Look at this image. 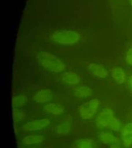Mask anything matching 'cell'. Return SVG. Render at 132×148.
I'll list each match as a JSON object with an SVG mask.
<instances>
[{
    "label": "cell",
    "instance_id": "obj_1",
    "mask_svg": "<svg viewBox=\"0 0 132 148\" xmlns=\"http://www.w3.org/2000/svg\"><path fill=\"white\" fill-rule=\"evenodd\" d=\"M38 62L44 69L51 73H63L66 69V65L60 58L49 52H40L37 55Z\"/></svg>",
    "mask_w": 132,
    "mask_h": 148
},
{
    "label": "cell",
    "instance_id": "obj_2",
    "mask_svg": "<svg viewBox=\"0 0 132 148\" xmlns=\"http://www.w3.org/2000/svg\"><path fill=\"white\" fill-rule=\"evenodd\" d=\"M80 35L71 29L56 30L51 36V40L61 46H73L80 40Z\"/></svg>",
    "mask_w": 132,
    "mask_h": 148
},
{
    "label": "cell",
    "instance_id": "obj_3",
    "mask_svg": "<svg viewBox=\"0 0 132 148\" xmlns=\"http://www.w3.org/2000/svg\"><path fill=\"white\" fill-rule=\"evenodd\" d=\"M100 106V101L96 98L84 102L79 106L78 112L80 117L84 120L92 119L97 113Z\"/></svg>",
    "mask_w": 132,
    "mask_h": 148
},
{
    "label": "cell",
    "instance_id": "obj_4",
    "mask_svg": "<svg viewBox=\"0 0 132 148\" xmlns=\"http://www.w3.org/2000/svg\"><path fill=\"white\" fill-rule=\"evenodd\" d=\"M113 117L115 116H114V113L112 109L110 107L104 108L96 117V120H95L96 126L100 130L108 128L109 125Z\"/></svg>",
    "mask_w": 132,
    "mask_h": 148
},
{
    "label": "cell",
    "instance_id": "obj_5",
    "mask_svg": "<svg viewBox=\"0 0 132 148\" xmlns=\"http://www.w3.org/2000/svg\"><path fill=\"white\" fill-rule=\"evenodd\" d=\"M50 124V121L48 118L36 119L25 123L23 125V129L27 132H37L45 129Z\"/></svg>",
    "mask_w": 132,
    "mask_h": 148
},
{
    "label": "cell",
    "instance_id": "obj_6",
    "mask_svg": "<svg viewBox=\"0 0 132 148\" xmlns=\"http://www.w3.org/2000/svg\"><path fill=\"white\" fill-rule=\"evenodd\" d=\"M120 138L125 147H132V122H128L124 125L120 130Z\"/></svg>",
    "mask_w": 132,
    "mask_h": 148
},
{
    "label": "cell",
    "instance_id": "obj_7",
    "mask_svg": "<svg viewBox=\"0 0 132 148\" xmlns=\"http://www.w3.org/2000/svg\"><path fill=\"white\" fill-rule=\"evenodd\" d=\"M33 100L37 103H49L53 98V92L50 89H42L33 95Z\"/></svg>",
    "mask_w": 132,
    "mask_h": 148
},
{
    "label": "cell",
    "instance_id": "obj_8",
    "mask_svg": "<svg viewBox=\"0 0 132 148\" xmlns=\"http://www.w3.org/2000/svg\"><path fill=\"white\" fill-rule=\"evenodd\" d=\"M87 69L92 74L93 76L100 79H104L107 77L109 75L108 71L106 67L101 64L97 63H90L87 66Z\"/></svg>",
    "mask_w": 132,
    "mask_h": 148
},
{
    "label": "cell",
    "instance_id": "obj_9",
    "mask_svg": "<svg viewBox=\"0 0 132 148\" xmlns=\"http://www.w3.org/2000/svg\"><path fill=\"white\" fill-rule=\"evenodd\" d=\"M72 127H73V123H72L71 118L69 116L58 123L56 128V134L63 135V136L67 135L71 131Z\"/></svg>",
    "mask_w": 132,
    "mask_h": 148
},
{
    "label": "cell",
    "instance_id": "obj_10",
    "mask_svg": "<svg viewBox=\"0 0 132 148\" xmlns=\"http://www.w3.org/2000/svg\"><path fill=\"white\" fill-rule=\"evenodd\" d=\"M43 110L50 115L60 116L64 113L65 108L62 104L58 103H49L43 106Z\"/></svg>",
    "mask_w": 132,
    "mask_h": 148
},
{
    "label": "cell",
    "instance_id": "obj_11",
    "mask_svg": "<svg viewBox=\"0 0 132 148\" xmlns=\"http://www.w3.org/2000/svg\"><path fill=\"white\" fill-rule=\"evenodd\" d=\"M61 79L63 83L70 86L77 85L80 82V76L73 71L63 72L61 75Z\"/></svg>",
    "mask_w": 132,
    "mask_h": 148
},
{
    "label": "cell",
    "instance_id": "obj_12",
    "mask_svg": "<svg viewBox=\"0 0 132 148\" xmlns=\"http://www.w3.org/2000/svg\"><path fill=\"white\" fill-rule=\"evenodd\" d=\"M44 140H45V137L43 135L38 134H29L22 139V142L25 146L39 144L43 143Z\"/></svg>",
    "mask_w": 132,
    "mask_h": 148
},
{
    "label": "cell",
    "instance_id": "obj_13",
    "mask_svg": "<svg viewBox=\"0 0 132 148\" xmlns=\"http://www.w3.org/2000/svg\"><path fill=\"white\" fill-rule=\"evenodd\" d=\"M98 137L100 140L104 144L109 146L119 140L118 137L115 136V135L112 132L107 131V130H102L101 132H100V134H98Z\"/></svg>",
    "mask_w": 132,
    "mask_h": 148
},
{
    "label": "cell",
    "instance_id": "obj_14",
    "mask_svg": "<svg viewBox=\"0 0 132 148\" xmlns=\"http://www.w3.org/2000/svg\"><path fill=\"white\" fill-rule=\"evenodd\" d=\"M93 94L92 89L86 85H82L77 86L74 89V95L79 99H87L91 97Z\"/></svg>",
    "mask_w": 132,
    "mask_h": 148
},
{
    "label": "cell",
    "instance_id": "obj_15",
    "mask_svg": "<svg viewBox=\"0 0 132 148\" xmlns=\"http://www.w3.org/2000/svg\"><path fill=\"white\" fill-rule=\"evenodd\" d=\"M111 76L118 84H124L126 81V73L125 71L119 66H115L111 70Z\"/></svg>",
    "mask_w": 132,
    "mask_h": 148
},
{
    "label": "cell",
    "instance_id": "obj_16",
    "mask_svg": "<svg viewBox=\"0 0 132 148\" xmlns=\"http://www.w3.org/2000/svg\"><path fill=\"white\" fill-rule=\"evenodd\" d=\"M28 101L27 96L23 93L15 95L12 99V106L13 108H21L25 106Z\"/></svg>",
    "mask_w": 132,
    "mask_h": 148
},
{
    "label": "cell",
    "instance_id": "obj_17",
    "mask_svg": "<svg viewBox=\"0 0 132 148\" xmlns=\"http://www.w3.org/2000/svg\"><path fill=\"white\" fill-rule=\"evenodd\" d=\"M12 120H13L14 123H18L21 122L23 118L25 117V113L23 110L21 108H13L12 111Z\"/></svg>",
    "mask_w": 132,
    "mask_h": 148
},
{
    "label": "cell",
    "instance_id": "obj_18",
    "mask_svg": "<svg viewBox=\"0 0 132 148\" xmlns=\"http://www.w3.org/2000/svg\"><path fill=\"white\" fill-rule=\"evenodd\" d=\"M122 124H121V121L119 119L116 117H113L112 121L111 122L109 125L108 129H110L111 131L113 132H119L122 129Z\"/></svg>",
    "mask_w": 132,
    "mask_h": 148
},
{
    "label": "cell",
    "instance_id": "obj_19",
    "mask_svg": "<svg viewBox=\"0 0 132 148\" xmlns=\"http://www.w3.org/2000/svg\"><path fill=\"white\" fill-rule=\"evenodd\" d=\"M77 148H94L93 142L90 139L83 138L80 139L76 143Z\"/></svg>",
    "mask_w": 132,
    "mask_h": 148
},
{
    "label": "cell",
    "instance_id": "obj_20",
    "mask_svg": "<svg viewBox=\"0 0 132 148\" xmlns=\"http://www.w3.org/2000/svg\"><path fill=\"white\" fill-rule=\"evenodd\" d=\"M126 62L128 65L132 66V47L128 49L126 54Z\"/></svg>",
    "mask_w": 132,
    "mask_h": 148
},
{
    "label": "cell",
    "instance_id": "obj_21",
    "mask_svg": "<svg viewBox=\"0 0 132 148\" xmlns=\"http://www.w3.org/2000/svg\"><path fill=\"white\" fill-rule=\"evenodd\" d=\"M128 86H129L130 91L132 93V75H131L128 78Z\"/></svg>",
    "mask_w": 132,
    "mask_h": 148
},
{
    "label": "cell",
    "instance_id": "obj_22",
    "mask_svg": "<svg viewBox=\"0 0 132 148\" xmlns=\"http://www.w3.org/2000/svg\"><path fill=\"white\" fill-rule=\"evenodd\" d=\"M110 148H120V142H119V140L115 142V143H113V144L110 145Z\"/></svg>",
    "mask_w": 132,
    "mask_h": 148
},
{
    "label": "cell",
    "instance_id": "obj_23",
    "mask_svg": "<svg viewBox=\"0 0 132 148\" xmlns=\"http://www.w3.org/2000/svg\"><path fill=\"white\" fill-rule=\"evenodd\" d=\"M130 4H131V5L132 6V0H130Z\"/></svg>",
    "mask_w": 132,
    "mask_h": 148
}]
</instances>
